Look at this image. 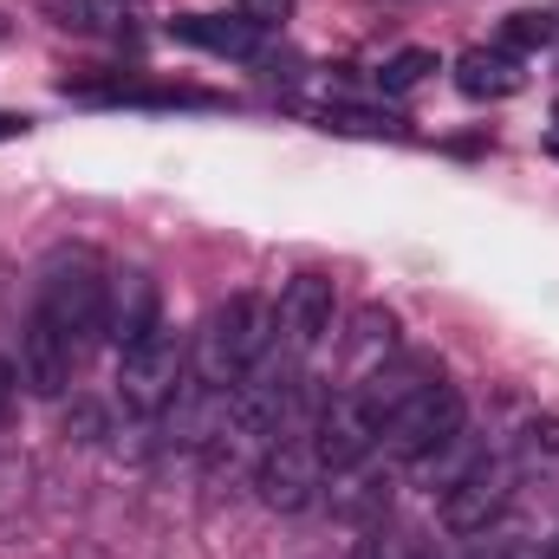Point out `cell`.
Wrapping results in <instances>:
<instances>
[{
	"instance_id": "obj_21",
	"label": "cell",
	"mask_w": 559,
	"mask_h": 559,
	"mask_svg": "<svg viewBox=\"0 0 559 559\" xmlns=\"http://www.w3.org/2000/svg\"><path fill=\"white\" fill-rule=\"evenodd\" d=\"M547 39H554V13H547V7H527V13H508V26H501L495 46L521 59V52H540Z\"/></svg>"
},
{
	"instance_id": "obj_23",
	"label": "cell",
	"mask_w": 559,
	"mask_h": 559,
	"mask_svg": "<svg viewBox=\"0 0 559 559\" xmlns=\"http://www.w3.org/2000/svg\"><path fill=\"white\" fill-rule=\"evenodd\" d=\"M26 131H33V118H26V111H0V143L26 138Z\"/></svg>"
},
{
	"instance_id": "obj_6",
	"label": "cell",
	"mask_w": 559,
	"mask_h": 559,
	"mask_svg": "<svg viewBox=\"0 0 559 559\" xmlns=\"http://www.w3.org/2000/svg\"><path fill=\"white\" fill-rule=\"evenodd\" d=\"M514 475L501 468V462H468L462 475H449V488H442V527L449 534H488L501 514H508V488Z\"/></svg>"
},
{
	"instance_id": "obj_24",
	"label": "cell",
	"mask_w": 559,
	"mask_h": 559,
	"mask_svg": "<svg viewBox=\"0 0 559 559\" xmlns=\"http://www.w3.org/2000/svg\"><path fill=\"white\" fill-rule=\"evenodd\" d=\"M13 384H20V371L0 358V417H7V404H13Z\"/></svg>"
},
{
	"instance_id": "obj_8",
	"label": "cell",
	"mask_w": 559,
	"mask_h": 559,
	"mask_svg": "<svg viewBox=\"0 0 559 559\" xmlns=\"http://www.w3.org/2000/svg\"><path fill=\"white\" fill-rule=\"evenodd\" d=\"M371 449H378V417L365 411L358 391H345V397H332V404L319 411V423H312V455H319L332 475L371 462Z\"/></svg>"
},
{
	"instance_id": "obj_9",
	"label": "cell",
	"mask_w": 559,
	"mask_h": 559,
	"mask_svg": "<svg viewBox=\"0 0 559 559\" xmlns=\"http://www.w3.org/2000/svg\"><path fill=\"white\" fill-rule=\"evenodd\" d=\"M156 325H163V286H156V274L124 267V274L105 280V338H111L118 352H131V345L150 338Z\"/></svg>"
},
{
	"instance_id": "obj_25",
	"label": "cell",
	"mask_w": 559,
	"mask_h": 559,
	"mask_svg": "<svg viewBox=\"0 0 559 559\" xmlns=\"http://www.w3.org/2000/svg\"><path fill=\"white\" fill-rule=\"evenodd\" d=\"M547 143H554V156H559V98H554V138H547Z\"/></svg>"
},
{
	"instance_id": "obj_18",
	"label": "cell",
	"mask_w": 559,
	"mask_h": 559,
	"mask_svg": "<svg viewBox=\"0 0 559 559\" xmlns=\"http://www.w3.org/2000/svg\"><path fill=\"white\" fill-rule=\"evenodd\" d=\"M429 72H436V52H429V46H404V52H391V59L378 66V92L404 98V92H417Z\"/></svg>"
},
{
	"instance_id": "obj_13",
	"label": "cell",
	"mask_w": 559,
	"mask_h": 559,
	"mask_svg": "<svg viewBox=\"0 0 559 559\" xmlns=\"http://www.w3.org/2000/svg\"><path fill=\"white\" fill-rule=\"evenodd\" d=\"M521 85H527V72H521V59H514V52H501V46H475V52H462V59H455V92H462V98H475V105L514 98Z\"/></svg>"
},
{
	"instance_id": "obj_27",
	"label": "cell",
	"mask_w": 559,
	"mask_h": 559,
	"mask_svg": "<svg viewBox=\"0 0 559 559\" xmlns=\"http://www.w3.org/2000/svg\"><path fill=\"white\" fill-rule=\"evenodd\" d=\"M547 559H559V527H554V547H547Z\"/></svg>"
},
{
	"instance_id": "obj_3",
	"label": "cell",
	"mask_w": 559,
	"mask_h": 559,
	"mask_svg": "<svg viewBox=\"0 0 559 559\" xmlns=\"http://www.w3.org/2000/svg\"><path fill=\"white\" fill-rule=\"evenodd\" d=\"M189 391V338L156 325L150 338H138L131 352H118V397L138 417H163L176 411V397Z\"/></svg>"
},
{
	"instance_id": "obj_26",
	"label": "cell",
	"mask_w": 559,
	"mask_h": 559,
	"mask_svg": "<svg viewBox=\"0 0 559 559\" xmlns=\"http://www.w3.org/2000/svg\"><path fill=\"white\" fill-rule=\"evenodd\" d=\"M501 559H547V554H527V547H521V554H501Z\"/></svg>"
},
{
	"instance_id": "obj_5",
	"label": "cell",
	"mask_w": 559,
	"mask_h": 559,
	"mask_svg": "<svg viewBox=\"0 0 559 559\" xmlns=\"http://www.w3.org/2000/svg\"><path fill=\"white\" fill-rule=\"evenodd\" d=\"M33 319H46L52 332H66V338L79 345V358H85V345H92V338H105V280L92 274L85 261L52 267L46 286H39Z\"/></svg>"
},
{
	"instance_id": "obj_10",
	"label": "cell",
	"mask_w": 559,
	"mask_h": 559,
	"mask_svg": "<svg viewBox=\"0 0 559 559\" xmlns=\"http://www.w3.org/2000/svg\"><path fill=\"white\" fill-rule=\"evenodd\" d=\"M274 312H280V332H286V345H293V352H312V345L332 332V312H338V286H332V274L306 267V274H293L286 286H280Z\"/></svg>"
},
{
	"instance_id": "obj_20",
	"label": "cell",
	"mask_w": 559,
	"mask_h": 559,
	"mask_svg": "<svg viewBox=\"0 0 559 559\" xmlns=\"http://www.w3.org/2000/svg\"><path fill=\"white\" fill-rule=\"evenodd\" d=\"M352 352H358V365H371L378 371V358H391V345H397V319L391 312H378V306H365L358 319H352Z\"/></svg>"
},
{
	"instance_id": "obj_1",
	"label": "cell",
	"mask_w": 559,
	"mask_h": 559,
	"mask_svg": "<svg viewBox=\"0 0 559 559\" xmlns=\"http://www.w3.org/2000/svg\"><path fill=\"white\" fill-rule=\"evenodd\" d=\"M274 332H280L274 306L235 293V299H222V306L202 319V332H195V345H189V371L202 378V391H235L241 371L274 352Z\"/></svg>"
},
{
	"instance_id": "obj_7",
	"label": "cell",
	"mask_w": 559,
	"mask_h": 559,
	"mask_svg": "<svg viewBox=\"0 0 559 559\" xmlns=\"http://www.w3.org/2000/svg\"><path fill=\"white\" fill-rule=\"evenodd\" d=\"M319 475H325V462L312 455V442H299V436H274L267 455H261V468H254V488H261L267 508L299 514V508H312Z\"/></svg>"
},
{
	"instance_id": "obj_17",
	"label": "cell",
	"mask_w": 559,
	"mask_h": 559,
	"mask_svg": "<svg viewBox=\"0 0 559 559\" xmlns=\"http://www.w3.org/2000/svg\"><path fill=\"white\" fill-rule=\"evenodd\" d=\"M338 481H345V495H332V514H345V521L391 501V475H371L365 462H358V468H338Z\"/></svg>"
},
{
	"instance_id": "obj_11",
	"label": "cell",
	"mask_w": 559,
	"mask_h": 559,
	"mask_svg": "<svg viewBox=\"0 0 559 559\" xmlns=\"http://www.w3.org/2000/svg\"><path fill=\"white\" fill-rule=\"evenodd\" d=\"M72 371H79V345H72L66 332H52L46 319H26V338H20V384H26L33 397H66Z\"/></svg>"
},
{
	"instance_id": "obj_4",
	"label": "cell",
	"mask_w": 559,
	"mask_h": 559,
	"mask_svg": "<svg viewBox=\"0 0 559 559\" xmlns=\"http://www.w3.org/2000/svg\"><path fill=\"white\" fill-rule=\"evenodd\" d=\"M293 397H299V371L267 352V358H254L248 371H241V384L228 391V423L241 429V436H286V423H293Z\"/></svg>"
},
{
	"instance_id": "obj_16",
	"label": "cell",
	"mask_w": 559,
	"mask_h": 559,
	"mask_svg": "<svg viewBox=\"0 0 559 559\" xmlns=\"http://www.w3.org/2000/svg\"><path fill=\"white\" fill-rule=\"evenodd\" d=\"M325 131H338V138H378V143H411V124L397 118V111H371V105H332L325 118H319Z\"/></svg>"
},
{
	"instance_id": "obj_15",
	"label": "cell",
	"mask_w": 559,
	"mask_h": 559,
	"mask_svg": "<svg viewBox=\"0 0 559 559\" xmlns=\"http://www.w3.org/2000/svg\"><path fill=\"white\" fill-rule=\"evenodd\" d=\"M514 468L559 481V417H527L514 429Z\"/></svg>"
},
{
	"instance_id": "obj_2",
	"label": "cell",
	"mask_w": 559,
	"mask_h": 559,
	"mask_svg": "<svg viewBox=\"0 0 559 559\" xmlns=\"http://www.w3.org/2000/svg\"><path fill=\"white\" fill-rule=\"evenodd\" d=\"M462 417H468L462 391H455V384H442V378H423L417 391L384 417L378 442H384L397 462H436L442 449H455V442H462Z\"/></svg>"
},
{
	"instance_id": "obj_14",
	"label": "cell",
	"mask_w": 559,
	"mask_h": 559,
	"mask_svg": "<svg viewBox=\"0 0 559 559\" xmlns=\"http://www.w3.org/2000/svg\"><path fill=\"white\" fill-rule=\"evenodd\" d=\"M79 98H92V105H150V111H176V105H222L215 92H189V85H131V79H118V85H79Z\"/></svg>"
},
{
	"instance_id": "obj_19",
	"label": "cell",
	"mask_w": 559,
	"mask_h": 559,
	"mask_svg": "<svg viewBox=\"0 0 559 559\" xmlns=\"http://www.w3.org/2000/svg\"><path fill=\"white\" fill-rule=\"evenodd\" d=\"M352 559H423V540L411 527H397V521H371V527L358 534Z\"/></svg>"
},
{
	"instance_id": "obj_12",
	"label": "cell",
	"mask_w": 559,
	"mask_h": 559,
	"mask_svg": "<svg viewBox=\"0 0 559 559\" xmlns=\"http://www.w3.org/2000/svg\"><path fill=\"white\" fill-rule=\"evenodd\" d=\"M169 33L182 39V46H202V52H215V59H254L261 52V26L254 20H228V13H182V20H169Z\"/></svg>"
},
{
	"instance_id": "obj_22",
	"label": "cell",
	"mask_w": 559,
	"mask_h": 559,
	"mask_svg": "<svg viewBox=\"0 0 559 559\" xmlns=\"http://www.w3.org/2000/svg\"><path fill=\"white\" fill-rule=\"evenodd\" d=\"M286 13H293V0H241V20H254L261 33H274Z\"/></svg>"
}]
</instances>
